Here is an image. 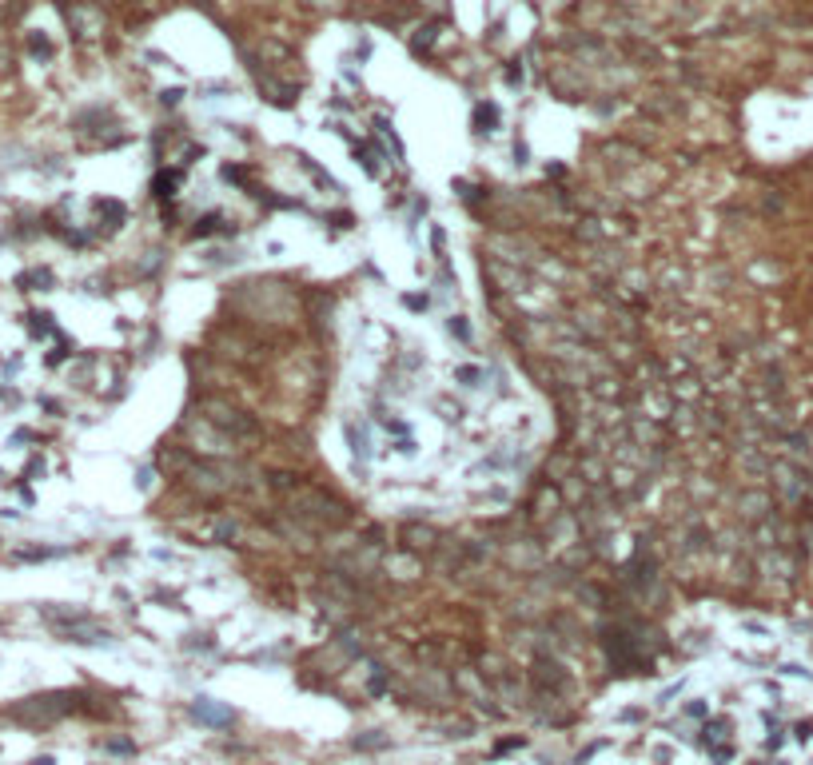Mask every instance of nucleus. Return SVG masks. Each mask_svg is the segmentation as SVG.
<instances>
[]
</instances>
